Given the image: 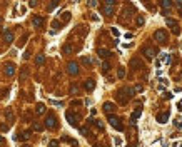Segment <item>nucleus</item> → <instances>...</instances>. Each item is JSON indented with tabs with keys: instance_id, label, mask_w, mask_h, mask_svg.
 I'll return each instance as SVG.
<instances>
[{
	"instance_id": "f257e3e1",
	"label": "nucleus",
	"mask_w": 182,
	"mask_h": 147,
	"mask_svg": "<svg viewBox=\"0 0 182 147\" xmlns=\"http://www.w3.org/2000/svg\"><path fill=\"white\" fill-rule=\"evenodd\" d=\"M109 124H110L114 129H117V130H122V129H124V125L120 124V119H119V117H115V115H110V117H109Z\"/></svg>"
},
{
	"instance_id": "f03ea898",
	"label": "nucleus",
	"mask_w": 182,
	"mask_h": 147,
	"mask_svg": "<svg viewBox=\"0 0 182 147\" xmlns=\"http://www.w3.org/2000/svg\"><path fill=\"white\" fill-rule=\"evenodd\" d=\"M154 37H155V40H157L159 44H164V42L167 40V32L166 30H155Z\"/></svg>"
},
{
	"instance_id": "7ed1b4c3",
	"label": "nucleus",
	"mask_w": 182,
	"mask_h": 147,
	"mask_svg": "<svg viewBox=\"0 0 182 147\" xmlns=\"http://www.w3.org/2000/svg\"><path fill=\"white\" fill-rule=\"evenodd\" d=\"M144 55H145V57H147V59H154V57H155V54H157V52H155L154 50V49H152V47H149V45H145V47H144Z\"/></svg>"
},
{
	"instance_id": "20e7f679",
	"label": "nucleus",
	"mask_w": 182,
	"mask_h": 147,
	"mask_svg": "<svg viewBox=\"0 0 182 147\" xmlns=\"http://www.w3.org/2000/svg\"><path fill=\"white\" fill-rule=\"evenodd\" d=\"M67 70H69V74H70V75H77V74H79L77 62H70L69 65H67Z\"/></svg>"
},
{
	"instance_id": "39448f33",
	"label": "nucleus",
	"mask_w": 182,
	"mask_h": 147,
	"mask_svg": "<svg viewBox=\"0 0 182 147\" xmlns=\"http://www.w3.org/2000/svg\"><path fill=\"white\" fill-rule=\"evenodd\" d=\"M45 125H47L49 129H54V127H55V125H57V119H55V117H54V115H52V114H50L49 117L45 119Z\"/></svg>"
},
{
	"instance_id": "423d86ee",
	"label": "nucleus",
	"mask_w": 182,
	"mask_h": 147,
	"mask_svg": "<svg viewBox=\"0 0 182 147\" xmlns=\"http://www.w3.org/2000/svg\"><path fill=\"white\" fill-rule=\"evenodd\" d=\"M65 117H67V120L70 122V125H77L79 117H77V115H75L74 112H67V114H65Z\"/></svg>"
},
{
	"instance_id": "0eeeda50",
	"label": "nucleus",
	"mask_w": 182,
	"mask_h": 147,
	"mask_svg": "<svg viewBox=\"0 0 182 147\" xmlns=\"http://www.w3.org/2000/svg\"><path fill=\"white\" fill-rule=\"evenodd\" d=\"M3 39H5V42H7V44H12V42H13V34H12L10 30L3 28Z\"/></svg>"
},
{
	"instance_id": "6e6552de",
	"label": "nucleus",
	"mask_w": 182,
	"mask_h": 147,
	"mask_svg": "<svg viewBox=\"0 0 182 147\" xmlns=\"http://www.w3.org/2000/svg\"><path fill=\"white\" fill-rule=\"evenodd\" d=\"M84 87H85V90H94V87H95V82L92 79H89V80H85V84H84Z\"/></svg>"
},
{
	"instance_id": "1a4fd4ad",
	"label": "nucleus",
	"mask_w": 182,
	"mask_h": 147,
	"mask_svg": "<svg viewBox=\"0 0 182 147\" xmlns=\"http://www.w3.org/2000/svg\"><path fill=\"white\" fill-rule=\"evenodd\" d=\"M104 110L107 114H110V112H114V110H115V105H114L112 102H105V104H104Z\"/></svg>"
},
{
	"instance_id": "9d476101",
	"label": "nucleus",
	"mask_w": 182,
	"mask_h": 147,
	"mask_svg": "<svg viewBox=\"0 0 182 147\" xmlns=\"http://www.w3.org/2000/svg\"><path fill=\"white\" fill-rule=\"evenodd\" d=\"M166 22H167V25H169V27H171L172 30H174V32H177V22L174 20V18H169V17H167Z\"/></svg>"
},
{
	"instance_id": "9b49d317",
	"label": "nucleus",
	"mask_w": 182,
	"mask_h": 147,
	"mask_svg": "<svg viewBox=\"0 0 182 147\" xmlns=\"http://www.w3.org/2000/svg\"><path fill=\"white\" fill-rule=\"evenodd\" d=\"M5 74L8 75V77H12L13 74H15V67L12 65V64H8V65H5Z\"/></svg>"
},
{
	"instance_id": "f8f14e48",
	"label": "nucleus",
	"mask_w": 182,
	"mask_h": 147,
	"mask_svg": "<svg viewBox=\"0 0 182 147\" xmlns=\"http://www.w3.org/2000/svg\"><path fill=\"white\" fill-rule=\"evenodd\" d=\"M167 119H169V112H164V114H159V115H157V120H159L160 124L167 122Z\"/></svg>"
},
{
	"instance_id": "ddd939ff",
	"label": "nucleus",
	"mask_w": 182,
	"mask_h": 147,
	"mask_svg": "<svg viewBox=\"0 0 182 147\" xmlns=\"http://www.w3.org/2000/svg\"><path fill=\"white\" fill-rule=\"evenodd\" d=\"M32 23H33V27H40V25L44 23V18H42V17H33Z\"/></svg>"
},
{
	"instance_id": "4468645a",
	"label": "nucleus",
	"mask_w": 182,
	"mask_h": 147,
	"mask_svg": "<svg viewBox=\"0 0 182 147\" xmlns=\"http://www.w3.org/2000/svg\"><path fill=\"white\" fill-rule=\"evenodd\" d=\"M99 55L102 57V59H105V57H110L112 54L109 50H107V49H99Z\"/></svg>"
},
{
	"instance_id": "2eb2a0df",
	"label": "nucleus",
	"mask_w": 182,
	"mask_h": 147,
	"mask_svg": "<svg viewBox=\"0 0 182 147\" xmlns=\"http://www.w3.org/2000/svg\"><path fill=\"white\" fill-rule=\"evenodd\" d=\"M124 75H125V69L120 67V69H119V72H117V77H119V79H124Z\"/></svg>"
},
{
	"instance_id": "dca6fc26",
	"label": "nucleus",
	"mask_w": 182,
	"mask_h": 147,
	"mask_svg": "<svg viewBox=\"0 0 182 147\" xmlns=\"http://www.w3.org/2000/svg\"><path fill=\"white\" fill-rule=\"evenodd\" d=\"M104 13H105V15H112V13H114V8H112V7H107V5H105Z\"/></svg>"
},
{
	"instance_id": "f3484780",
	"label": "nucleus",
	"mask_w": 182,
	"mask_h": 147,
	"mask_svg": "<svg viewBox=\"0 0 182 147\" xmlns=\"http://www.w3.org/2000/svg\"><path fill=\"white\" fill-rule=\"evenodd\" d=\"M45 112V105L44 104H39V105H37V114H44Z\"/></svg>"
},
{
	"instance_id": "a211bd4d",
	"label": "nucleus",
	"mask_w": 182,
	"mask_h": 147,
	"mask_svg": "<svg viewBox=\"0 0 182 147\" xmlns=\"http://www.w3.org/2000/svg\"><path fill=\"white\" fill-rule=\"evenodd\" d=\"M44 62H45V57L42 55V54H40V55L37 57V65H42V64H44Z\"/></svg>"
},
{
	"instance_id": "6ab92c4d",
	"label": "nucleus",
	"mask_w": 182,
	"mask_h": 147,
	"mask_svg": "<svg viewBox=\"0 0 182 147\" xmlns=\"http://www.w3.org/2000/svg\"><path fill=\"white\" fill-rule=\"evenodd\" d=\"M72 50H74V47H72V45H65V47H64V54H72Z\"/></svg>"
},
{
	"instance_id": "aec40b11",
	"label": "nucleus",
	"mask_w": 182,
	"mask_h": 147,
	"mask_svg": "<svg viewBox=\"0 0 182 147\" xmlns=\"http://www.w3.org/2000/svg\"><path fill=\"white\" fill-rule=\"evenodd\" d=\"M162 7H164V8H169V7H172V2L171 0H164V2H162Z\"/></svg>"
},
{
	"instance_id": "412c9836",
	"label": "nucleus",
	"mask_w": 182,
	"mask_h": 147,
	"mask_svg": "<svg viewBox=\"0 0 182 147\" xmlns=\"http://www.w3.org/2000/svg\"><path fill=\"white\" fill-rule=\"evenodd\" d=\"M28 137H30V132H23L20 137H17V139H22V141H27Z\"/></svg>"
},
{
	"instance_id": "4be33fe9",
	"label": "nucleus",
	"mask_w": 182,
	"mask_h": 147,
	"mask_svg": "<svg viewBox=\"0 0 182 147\" xmlns=\"http://www.w3.org/2000/svg\"><path fill=\"white\" fill-rule=\"evenodd\" d=\"M132 90H134V94H135V92H142V85H140V84H139V85H135V87H134Z\"/></svg>"
},
{
	"instance_id": "5701e85b",
	"label": "nucleus",
	"mask_w": 182,
	"mask_h": 147,
	"mask_svg": "<svg viewBox=\"0 0 182 147\" xmlns=\"http://www.w3.org/2000/svg\"><path fill=\"white\" fill-rule=\"evenodd\" d=\"M171 60H172V57H171V54H167V55L164 57V62H166V64H171Z\"/></svg>"
},
{
	"instance_id": "b1692460",
	"label": "nucleus",
	"mask_w": 182,
	"mask_h": 147,
	"mask_svg": "<svg viewBox=\"0 0 182 147\" xmlns=\"http://www.w3.org/2000/svg\"><path fill=\"white\" fill-rule=\"evenodd\" d=\"M82 64H85V65H90L92 62H90V59H89V57H84V59H82Z\"/></svg>"
},
{
	"instance_id": "393cba45",
	"label": "nucleus",
	"mask_w": 182,
	"mask_h": 147,
	"mask_svg": "<svg viewBox=\"0 0 182 147\" xmlns=\"http://www.w3.org/2000/svg\"><path fill=\"white\" fill-rule=\"evenodd\" d=\"M109 69H110V65H109V62H104V65H102V70H104V72H107Z\"/></svg>"
},
{
	"instance_id": "a878e982",
	"label": "nucleus",
	"mask_w": 182,
	"mask_h": 147,
	"mask_svg": "<svg viewBox=\"0 0 182 147\" xmlns=\"http://www.w3.org/2000/svg\"><path fill=\"white\" fill-rule=\"evenodd\" d=\"M49 147H59V142H57V141H50Z\"/></svg>"
},
{
	"instance_id": "bb28decb",
	"label": "nucleus",
	"mask_w": 182,
	"mask_h": 147,
	"mask_svg": "<svg viewBox=\"0 0 182 147\" xmlns=\"http://www.w3.org/2000/svg\"><path fill=\"white\" fill-rule=\"evenodd\" d=\"M70 92H72V94H77V92H79V87H77V85H72Z\"/></svg>"
},
{
	"instance_id": "cd10ccee",
	"label": "nucleus",
	"mask_w": 182,
	"mask_h": 147,
	"mask_svg": "<svg viewBox=\"0 0 182 147\" xmlns=\"http://www.w3.org/2000/svg\"><path fill=\"white\" fill-rule=\"evenodd\" d=\"M62 18H64V20H69V18H70V13H69V12H65V13L62 15Z\"/></svg>"
},
{
	"instance_id": "c85d7f7f",
	"label": "nucleus",
	"mask_w": 182,
	"mask_h": 147,
	"mask_svg": "<svg viewBox=\"0 0 182 147\" xmlns=\"http://www.w3.org/2000/svg\"><path fill=\"white\" fill-rule=\"evenodd\" d=\"M95 125H97V127H99V129H104V124H102V122H100V120H95Z\"/></svg>"
},
{
	"instance_id": "c756f323",
	"label": "nucleus",
	"mask_w": 182,
	"mask_h": 147,
	"mask_svg": "<svg viewBox=\"0 0 182 147\" xmlns=\"http://www.w3.org/2000/svg\"><path fill=\"white\" fill-rule=\"evenodd\" d=\"M25 77H27V69H23V70H22V77H20V79H25Z\"/></svg>"
},
{
	"instance_id": "7c9ffc66",
	"label": "nucleus",
	"mask_w": 182,
	"mask_h": 147,
	"mask_svg": "<svg viewBox=\"0 0 182 147\" xmlns=\"http://www.w3.org/2000/svg\"><path fill=\"white\" fill-rule=\"evenodd\" d=\"M33 129L35 130H42V125L40 124H33Z\"/></svg>"
},
{
	"instance_id": "2f4dec72",
	"label": "nucleus",
	"mask_w": 182,
	"mask_h": 147,
	"mask_svg": "<svg viewBox=\"0 0 182 147\" xmlns=\"http://www.w3.org/2000/svg\"><path fill=\"white\" fill-rule=\"evenodd\" d=\"M80 132H82L84 136H87V134H89V130H87V129H85V127H82V129H80Z\"/></svg>"
},
{
	"instance_id": "473e14b6",
	"label": "nucleus",
	"mask_w": 182,
	"mask_h": 147,
	"mask_svg": "<svg viewBox=\"0 0 182 147\" xmlns=\"http://www.w3.org/2000/svg\"><path fill=\"white\" fill-rule=\"evenodd\" d=\"M137 23H139V25H142V23H144V17H139L137 18Z\"/></svg>"
},
{
	"instance_id": "72a5a7b5",
	"label": "nucleus",
	"mask_w": 182,
	"mask_h": 147,
	"mask_svg": "<svg viewBox=\"0 0 182 147\" xmlns=\"http://www.w3.org/2000/svg\"><path fill=\"white\" fill-rule=\"evenodd\" d=\"M112 34H114V35L117 37V35H119V30H117V28H112Z\"/></svg>"
},
{
	"instance_id": "f704fd0d",
	"label": "nucleus",
	"mask_w": 182,
	"mask_h": 147,
	"mask_svg": "<svg viewBox=\"0 0 182 147\" xmlns=\"http://www.w3.org/2000/svg\"><path fill=\"white\" fill-rule=\"evenodd\" d=\"M2 142H3V137H2V136H0V144H2Z\"/></svg>"
},
{
	"instance_id": "c9c22d12",
	"label": "nucleus",
	"mask_w": 182,
	"mask_h": 147,
	"mask_svg": "<svg viewBox=\"0 0 182 147\" xmlns=\"http://www.w3.org/2000/svg\"><path fill=\"white\" fill-rule=\"evenodd\" d=\"M0 23H2V18H0Z\"/></svg>"
},
{
	"instance_id": "e433bc0d",
	"label": "nucleus",
	"mask_w": 182,
	"mask_h": 147,
	"mask_svg": "<svg viewBox=\"0 0 182 147\" xmlns=\"http://www.w3.org/2000/svg\"><path fill=\"white\" fill-rule=\"evenodd\" d=\"M23 147H28V146H23Z\"/></svg>"
}]
</instances>
